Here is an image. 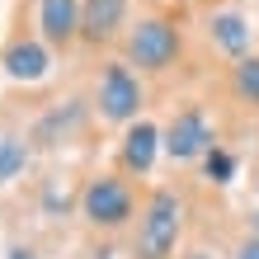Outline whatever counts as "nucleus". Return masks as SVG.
<instances>
[{
	"mask_svg": "<svg viewBox=\"0 0 259 259\" xmlns=\"http://www.w3.org/2000/svg\"><path fill=\"white\" fill-rule=\"evenodd\" d=\"M198 5H212V0H198Z\"/></svg>",
	"mask_w": 259,
	"mask_h": 259,
	"instance_id": "obj_20",
	"label": "nucleus"
},
{
	"mask_svg": "<svg viewBox=\"0 0 259 259\" xmlns=\"http://www.w3.org/2000/svg\"><path fill=\"white\" fill-rule=\"evenodd\" d=\"M179 259H222V254L207 250V245H189V250H179Z\"/></svg>",
	"mask_w": 259,
	"mask_h": 259,
	"instance_id": "obj_16",
	"label": "nucleus"
},
{
	"mask_svg": "<svg viewBox=\"0 0 259 259\" xmlns=\"http://www.w3.org/2000/svg\"><path fill=\"white\" fill-rule=\"evenodd\" d=\"M95 113H99V123H109V127H132V123H142V109H146V85H142V75H137L123 57H109V62L99 66L95 75Z\"/></svg>",
	"mask_w": 259,
	"mask_h": 259,
	"instance_id": "obj_4",
	"label": "nucleus"
},
{
	"mask_svg": "<svg viewBox=\"0 0 259 259\" xmlns=\"http://www.w3.org/2000/svg\"><path fill=\"white\" fill-rule=\"evenodd\" d=\"M179 240H184V198H179V189L160 184L142 203L132 259H179Z\"/></svg>",
	"mask_w": 259,
	"mask_h": 259,
	"instance_id": "obj_2",
	"label": "nucleus"
},
{
	"mask_svg": "<svg viewBox=\"0 0 259 259\" xmlns=\"http://www.w3.org/2000/svg\"><path fill=\"white\" fill-rule=\"evenodd\" d=\"M28 160H33V142H28V137H19V132L0 137V189L14 184V179H24Z\"/></svg>",
	"mask_w": 259,
	"mask_h": 259,
	"instance_id": "obj_13",
	"label": "nucleus"
},
{
	"mask_svg": "<svg viewBox=\"0 0 259 259\" xmlns=\"http://www.w3.org/2000/svg\"><path fill=\"white\" fill-rule=\"evenodd\" d=\"M132 0H80V42L90 48H109V42L127 38L132 28Z\"/></svg>",
	"mask_w": 259,
	"mask_h": 259,
	"instance_id": "obj_6",
	"label": "nucleus"
},
{
	"mask_svg": "<svg viewBox=\"0 0 259 259\" xmlns=\"http://www.w3.org/2000/svg\"><path fill=\"white\" fill-rule=\"evenodd\" d=\"M160 156H165V151H160V123L142 118V123H132V127L123 132V142H118V175L146 179L151 170H156Z\"/></svg>",
	"mask_w": 259,
	"mask_h": 259,
	"instance_id": "obj_8",
	"label": "nucleus"
},
{
	"mask_svg": "<svg viewBox=\"0 0 259 259\" xmlns=\"http://www.w3.org/2000/svg\"><path fill=\"white\" fill-rule=\"evenodd\" d=\"M5 259H38V250H33V245H14Z\"/></svg>",
	"mask_w": 259,
	"mask_h": 259,
	"instance_id": "obj_17",
	"label": "nucleus"
},
{
	"mask_svg": "<svg viewBox=\"0 0 259 259\" xmlns=\"http://www.w3.org/2000/svg\"><path fill=\"white\" fill-rule=\"evenodd\" d=\"M250 184H254V193H259V170H254V179H250Z\"/></svg>",
	"mask_w": 259,
	"mask_h": 259,
	"instance_id": "obj_19",
	"label": "nucleus"
},
{
	"mask_svg": "<svg viewBox=\"0 0 259 259\" xmlns=\"http://www.w3.org/2000/svg\"><path fill=\"white\" fill-rule=\"evenodd\" d=\"M0 66H5L10 80H24V85H38L52 75V48L42 42L38 33H19L5 42V52H0Z\"/></svg>",
	"mask_w": 259,
	"mask_h": 259,
	"instance_id": "obj_9",
	"label": "nucleus"
},
{
	"mask_svg": "<svg viewBox=\"0 0 259 259\" xmlns=\"http://www.w3.org/2000/svg\"><path fill=\"white\" fill-rule=\"evenodd\" d=\"M203 33H207V42L226 57V62H240V57L254 52V24H250V14L240 10V5L212 10L207 24H203Z\"/></svg>",
	"mask_w": 259,
	"mask_h": 259,
	"instance_id": "obj_7",
	"label": "nucleus"
},
{
	"mask_svg": "<svg viewBox=\"0 0 259 259\" xmlns=\"http://www.w3.org/2000/svg\"><path fill=\"white\" fill-rule=\"evenodd\" d=\"M245 231H254V236H259V203L245 212Z\"/></svg>",
	"mask_w": 259,
	"mask_h": 259,
	"instance_id": "obj_18",
	"label": "nucleus"
},
{
	"mask_svg": "<svg viewBox=\"0 0 259 259\" xmlns=\"http://www.w3.org/2000/svg\"><path fill=\"white\" fill-rule=\"evenodd\" d=\"M226 90H231V99L240 109L259 113V52H250V57H240V62L226 66Z\"/></svg>",
	"mask_w": 259,
	"mask_h": 259,
	"instance_id": "obj_12",
	"label": "nucleus"
},
{
	"mask_svg": "<svg viewBox=\"0 0 259 259\" xmlns=\"http://www.w3.org/2000/svg\"><path fill=\"white\" fill-rule=\"evenodd\" d=\"M236 170H240V160H236V151H226V146H217V151L203 160V179H207V184H217V189L231 184Z\"/></svg>",
	"mask_w": 259,
	"mask_h": 259,
	"instance_id": "obj_14",
	"label": "nucleus"
},
{
	"mask_svg": "<svg viewBox=\"0 0 259 259\" xmlns=\"http://www.w3.org/2000/svg\"><path fill=\"white\" fill-rule=\"evenodd\" d=\"M38 38L52 52L80 42V0H38Z\"/></svg>",
	"mask_w": 259,
	"mask_h": 259,
	"instance_id": "obj_10",
	"label": "nucleus"
},
{
	"mask_svg": "<svg viewBox=\"0 0 259 259\" xmlns=\"http://www.w3.org/2000/svg\"><path fill=\"white\" fill-rule=\"evenodd\" d=\"M184 57V28L170 14H146L123 38V62L137 66V75H165Z\"/></svg>",
	"mask_w": 259,
	"mask_h": 259,
	"instance_id": "obj_3",
	"label": "nucleus"
},
{
	"mask_svg": "<svg viewBox=\"0 0 259 259\" xmlns=\"http://www.w3.org/2000/svg\"><path fill=\"white\" fill-rule=\"evenodd\" d=\"M226 259H259V236H254V231H240Z\"/></svg>",
	"mask_w": 259,
	"mask_h": 259,
	"instance_id": "obj_15",
	"label": "nucleus"
},
{
	"mask_svg": "<svg viewBox=\"0 0 259 259\" xmlns=\"http://www.w3.org/2000/svg\"><path fill=\"white\" fill-rule=\"evenodd\" d=\"M217 146H222L217 142V123H212L207 109L193 104V99H184L170 118H165V127H160V151H165V160H175V165L207 160Z\"/></svg>",
	"mask_w": 259,
	"mask_h": 259,
	"instance_id": "obj_5",
	"label": "nucleus"
},
{
	"mask_svg": "<svg viewBox=\"0 0 259 259\" xmlns=\"http://www.w3.org/2000/svg\"><path fill=\"white\" fill-rule=\"evenodd\" d=\"M75 212H80V222L90 226V231L118 236V231H127V226L142 217V203H137V189H132L127 175L99 170V175H90L85 184H80V193H75Z\"/></svg>",
	"mask_w": 259,
	"mask_h": 259,
	"instance_id": "obj_1",
	"label": "nucleus"
},
{
	"mask_svg": "<svg viewBox=\"0 0 259 259\" xmlns=\"http://www.w3.org/2000/svg\"><path fill=\"white\" fill-rule=\"evenodd\" d=\"M80 118H85V99H66V104H52L48 113L33 123V132H28V142H33L38 151H52V146H62L66 137L80 127Z\"/></svg>",
	"mask_w": 259,
	"mask_h": 259,
	"instance_id": "obj_11",
	"label": "nucleus"
}]
</instances>
